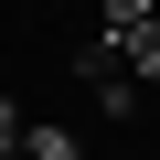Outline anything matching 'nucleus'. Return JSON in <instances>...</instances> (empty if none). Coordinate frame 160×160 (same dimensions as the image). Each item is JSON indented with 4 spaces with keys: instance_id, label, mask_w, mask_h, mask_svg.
Listing matches in <instances>:
<instances>
[{
    "instance_id": "obj_1",
    "label": "nucleus",
    "mask_w": 160,
    "mask_h": 160,
    "mask_svg": "<svg viewBox=\"0 0 160 160\" xmlns=\"http://www.w3.org/2000/svg\"><path fill=\"white\" fill-rule=\"evenodd\" d=\"M75 75H86V96H96L107 118H128V107H139V75H128V53H118L107 32H96L86 53H75Z\"/></svg>"
},
{
    "instance_id": "obj_2",
    "label": "nucleus",
    "mask_w": 160,
    "mask_h": 160,
    "mask_svg": "<svg viewBox=\"0 0 160 160\" xmlns=\"http://www.w3.org/2000/svg\"><path fill=\"white\" fill-rule=\"evenodd\" d=\"M96 22H107V43H128V32H149L160 11H149V0H96Z\"/></svg>"
},
{
    "instance_id": "obj_3",
    "label": "nucleus",
    "mask_w": 160,
    "mask_h": 160,
    "mask_svg": "<svg viewBox=\"0 0 160 160\" xmlns=\"http://www.w3.org/2000/svg\"><path fill=\"white\" fill-rule=\"evenodd\" d=\"M22 149L32 160H86V139H64V128H22Z\"/></svg>"
},
{
    "instance_id": "obj_4",
    "label": "nucleus",
    "mask_w": 160,
    "mask_h": 160,
    "mask_svg": "<svg viewBox=\"0 0 160 160\" xmlns=\"http://www.w3.org/2000/svg\"><path fill=\"white\" fill-rule=\"evenodd\" d=\"M118 53H128V75H149V86H160V22H149V32H128Z\"/></svg>"
},
{
    "instance_id": "obj_5",
    "label": "nucleus",
    "mask_w": 160,
    "mask_h": 160,
    "mask_svg": "<svg viewBox=\"0 0 160 160\" xmlns=\"http://www.w3.org/2000/svg\"><path fill=\"white\" fill-rule=\"evenodd\" d=\"M22 128H32V118H22L11 96H0V149H22Z\"/></svg>"
},
{
    "instance_id": "obj_6",
    "label": "nucleus",
    "mask_w": 160,
    "mask_h": 160,
    "mask_svg": "<svg viewBox=\"0 0 160 160\" xmlns=\"http://www.w3.org/2000/svg\"><path fill=\"white\" fill-rule=\"evenodd\" d=\"M0 160H32V149H0Z\"/></svg>"
}]
</instances>
